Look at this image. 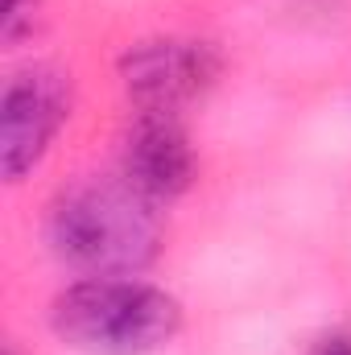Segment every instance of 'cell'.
Returning <instances> with one entry per match:
<instances>
[{"instance_id":"3957f363","label":"cell","mask_w":351,"mask_h":355,"mask_svg":"<svg viewBox=\"0 0 351 355\" xmlns=\"http://www.w3.org/2000/svg\"><path fill=\"white\" fill-rule=\"evenodd\" d=\"M67 116H71V79L58 67L37 62L8 79L0 103V166L8 182H21L46 157Z\"/></svg>"},{"instance_id":"5b68a950","label":"cell","mask_w":351,"mask_h":355,"mask_svg":"<svg viewBox=\"0 0 351 355\" xmlns=\"http://www.w3.org/2000/svg\"><path fill=\"white\" fill-rule=\"evenodd\" d=\"M120 178L153 202H170L194 182V149L174 112H137L120 141Z\"/></svg>"},{"instance_id":"277c9868","label":"cell","mask_w":351,"mask_h":355,"mask_svg":"<svg viewBox=\"0 0 351 355\" xmlns=\"http://www.w3.org/2000/svg\"><path fill=\"white\" fill-rule=\"evenodd\" d=\"M219 75V54L194 37H153L120 58V83L141 112H178Z\"/></svg>"},{"instance_id":"6da1fadb","label":"cell","mask_w":351,"mask_h":355,"mask_svg":"<svg viewBox=\"0 0 351 355\" xmlns=\"http://www.w3.org/2000/svg\"><path fill=\"white\" fill-rule=\"evenodd\" d=\"M46 240L58 261L91 277H132L162 252V215L124 178L75 182L46 215Z\"/></svg>"},{"instance_id":"52a82bcc","label":"cell","mask_w":351,"mask_h":355,"mask_svg":"<svg viewBox=\"0 0 351 355\" xmlns=\"http://www.w3.org/2000/svg\"><path fill=\"white\" fill-rule=\"evenodd\" d=\"M306 355H351V327H335V331H327V335H318Z\"/></svg>"},{"instance_id":"8992f818","label":"cell","mask_w":351,"mask_h":355,"mask_svg":"<svg viewBox=\"0 0 351 355\" xmlns=\"http://www.w3.org/2000/svg\"><path fill=\"white\" fill-rule=\"evenodd\" d=\"M37 29V0H0V42L21 46Z\"/></svg>"},{"instance_id":"7a4b0ae2","label":"cell","mask_w":351,"mask_h":355,"mask_svg":"<svg viewBox=\"0 0 351 355\" xmlns=\"http://www.w3.org/2000/svg\"><path fill=\"white\" fill-rule=\"evenodd\" d=\"M50 331L83 355H153L182 331V306L149 281L87 277L50 302Z\"/></svg>"}]
</instances>
